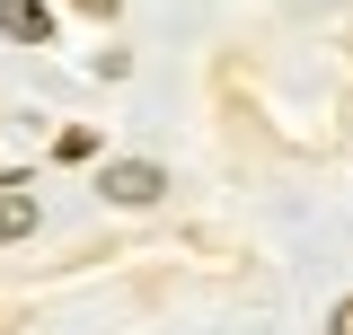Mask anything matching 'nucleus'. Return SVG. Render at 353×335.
<instances>
[{"label": "nucleus", "mask_w": 353, "mask_h": 335, "mask_svg": "<svg viewBox=\"0 0 353 335\" xmlns=\"http://www.w3.org/2000/svg\"><path fill=\"white\" fill-rule=\"evenodd\" d=\"M0 36L9 44H44L53 36V9L44 0H0Z\"/></svg>", "instance_id": "2"}, {"label": "nucleus", "mask_w": 353, "mask_h": 335, "mask_svg": "<svg viewBox=\"0 0 353 335\" xmlns=\"http://www.w3.org/2000/svg\"><path fill=\"white\" fill-rule=\"evenodd\" d=\"M71 9H80V18H115V0H71Z\"/></svg>", "instance_id": "4"}, {"label": "nucleus", "mask_w": 353, "mask_h": 335, "mask_svg": "<svg viewBox=\"0 0 353 335\" xmlns=\"http://www.w3.org/2000/svg\"><path fill=\"white\" fill-rule=\"evenodd\" d=\"M97 185H106V203H132V212H141V203H159V185H168V176H159L150 159H115Z\"/></svg>", "instance_id": "1"}, {"label": "nucleus", "mask_w": 353, "mask_h": 335, "mask_svg": "<svg viewBox=\"0 0 353 335\" xmlns=\"http://www.w3.org/2000/svg\"><path fill=\"white\" fill-rule=\"evenodd\" d=\"M0 238H36V185L27 176L0 185Z\"/></svg>", "instance_id": "3"}, {"label": "nucleus", "mask_w": 353, "mask_h": 335, "mask_svg": "<svg viewBox=\"0 0 353 335\" xmlns=\"http://www.w3.org/2000/svg\"><path fill=\"white\" fill-rule=\"evenodd\" d=\"M336 335H353V300H345V309H336Z\"/></svg>", "instance_id": "5"}]
</instances>
